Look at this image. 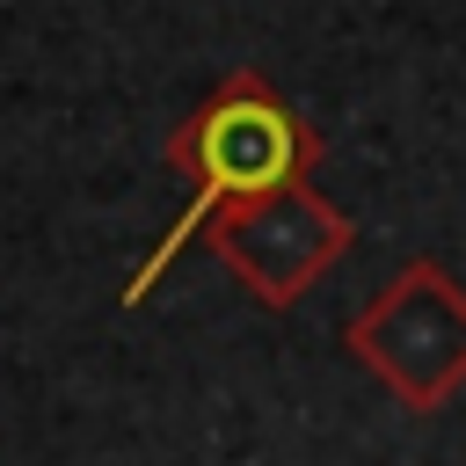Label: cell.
Segmentation results:
<instances>
[{
  "label": "cell",
  "mask_w": 466,
  "mask_h": 466,
  "mask_svg": "<svg viewBox=\"0 0 466 466\" xmlns=\"http://www.w3.org/2000/svg\"><path fill=\"white\" fill-rule=\"evenodd\" d=\"M160 153H167V167L189 182V204L175 211V226L160 233V248L131 269L124 306H138V299L167 277V262L204 233V218H211L218 204H240V197H262V189H284V182H313V167H320L313 124H306V116L284 102V87L262 80L255 66H226L218 87L167 131Z\"/></svg>",
  "instance_id": "obj_1"
},
{
  "label": "cell",
  "mask_w": 466,
  "mask_h": 466,
  "mask_svg": "<svg viewBox=\"0 0 466 466\" xmlns=\"http://www.w3.org/2000/svg\"><path fill=\"white\" fill-rule=\"evenodd\" d=\"M342 350L408 408L437 415L466 393V284L437 255H408L342 328Z\"/></svg>",
  "instance_id": "obj_2"
},
{
  "label": "cell",
  "mask_w": 466,
  "mask_h": 466,
  "mask_svg": "<svg viewBox=\"0 0 466 466\" xmlns=\"http://www.w3.org/2000/svg\"><path fill=\"white\" fill-rule=\"evenodd\" d=\"M197 240L226 262V277H233L255 306L291 313V306L357 248V218H350L342 204H328L313 182H284V189L218 204Z\"/></svg>",
  "instance_id": "obj_3"
}]
</instances>
